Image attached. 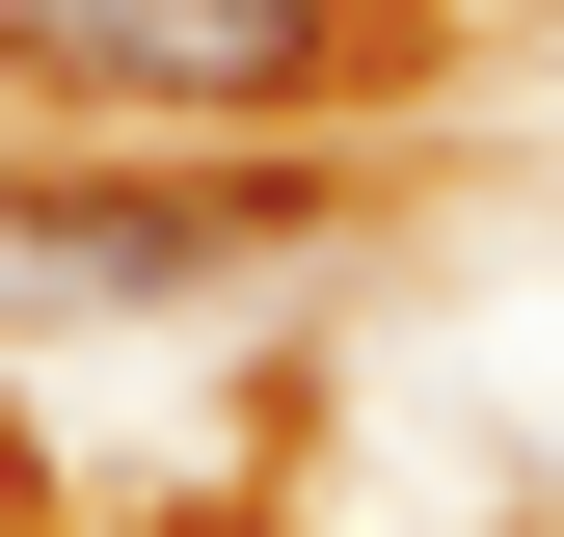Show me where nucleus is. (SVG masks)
<instances>
[{
    "mask_svg": "<svg viewBox=\"0 0 564 537\" xmlns=\"http://www.w3.org/2000/svg\"><path fill=\"white\" fill-rule=\"evenodd\" d=\"M0 54H54V81H108V108H269L296 81V0H0Z\"/></svg>",
    "mask_w": 564,
    "mask_h": 537,
    "instance_id": "nucleus-1",
    "label": "nucleus"
}]
</instances>
